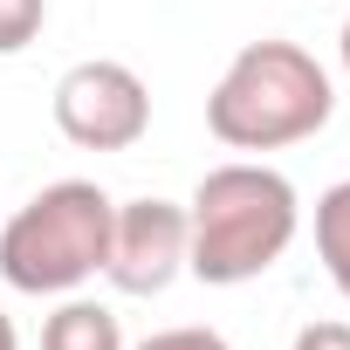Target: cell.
Listing matches in <instances>:
<instances>
[{
  "mask_svg": "<svg viewBox=\"0 0 350 350\" xmlns=\"http://www.w3.org/2000/svg\"><path fill=\"white\" fill-rule=\"evenodd\" d=\"M302 227V200L261 158H227L186 200V275L206 288H241L261 282Z\"/></svg>",
  "mask_w": 350,
  "mask_h": 350,
  "instance_id": "obj_1",
  "label": "cell"
},
{
  "mask_svg": "<svg viewBox=\"0 0 350 350\" xmlns=\"http://www.w3.org/2000/svg\"><path fill=\"white\" fill-rule=\"evenodd\" d=\"M316 261L336 282V295L350 302V179H336L316 200Z\"/></svg>",
  "mask_w": 350,
  "mask_h": 350,
  "instance_id": "obj_7",
  "label": "cell"
},
{
  "mask_svg": "<svg viewBox=\"0 0 350 350\" xmlns=\"http://www.w3.org/2000/svg\"><path fill=\"white\" fill-rule=\"evenodd\" d=\"M0 350H21V329H14V316L0 309Z\"/></svg>",
  "mask_w": 350,
  "mask_h": 350,
  "instance_id": "obj_11",
  "label": "cell"
},
{
  "mask_svg": "<svg viewBox=\"0 0 350 350\" xmlns=\"http://www.w3.org/2000/svg\"><path fill=\"white\" fill-rule=\"evenodd\" d=\"M117 200L96 179H55L0 227V282L14 295H76L103 275Z\"/></svg>",
  "mask_w": 350,
  "mask_h": 350,
  "instance_id": "obj_3",
  "label": "cell"
},
{
  "mask_svg": "<svg viewBox=\"0 0 350 350\" xmlns=\"http://www.w3.org/2000/svg\"><path fill=\"white\" fill-rule=\"evenodd\" d=\"M186 275V206L179 200H117L103 282L117 295H165Z\"/></svg>",
  "mask_w": 350,
  "mask_h": 350,
  "instance_id": "obj_5",
  "label": "cell"
},
{
  "mask_svg": "<svg viewBox=\"0 0 350 350\" xmlns=\"http://www.w3.org/2000/svg\"><path fill=\"white\" fill-rule=\"evenodd\" d=\"M336 49H343V69H350V21H343V42H336Z\"/></svg>",
  "mask_w": 350,
  "mask_h": 350,
  "instance_id": "obj_12",
  "label": "cell"
},
{
  "mask_svg": "<svg viewBox=\"0 0 350 350\" xmlns=\"http://www.w3.org/2000/svg\"><path fill=\"white\" fill-rule=\"evenodd\" d=\"M49 110H55V131L76 151H131L151 131V90H144V76L131 62H110V55H90V62L62 69Z\"/></svg>",
  "mask_w": 350,
  "mask_h": 350,
  "instance_id": "obj_4",
  "label": "cell"
},
{
  "mask_svg": "<svg viewBox=\"0 0 350 350\" xmlns=\"http://www.w3.org/2000/svg\"><path fill=\"white\" fill-rule=\"evenodd\" d=\"M49 21V0H0V55H21Z\"/></svg>",
  "mask_w": 350,
  "mask_h": 350,
  "instance_id": "obj_8",
  "label": "cell"
},
{
  "mask_svg": "<svg viewBox=\"0 0 350 350\" xmlns=\"http://www.w3.org/2000/svg\"><path fill=\"white\" fill-rule=\"evenodd\" d=\"M329 117H336L329 69L302 42H282V35L247 42L206 90V131L227 151H288L316 137Z\"/></svg>",
  "mask_w": 350,
  "mask_h": 350,
  "instance_id": "obj_2",
  "label": "cell"
},
{
  "mask_svg": "<svg viewBox=\"0 0 350 350\" xmlns=\"http://www.w3.org/2000/svg\"><path fill=\"white\" fill-rule=\"evenodd\" d=\"M124 350H234V343L206 323H179V329H151L144 343H124Z\"/></svg>",
  "mask_w": 350,
  "mask_h": 350,
  "instance_id": "obj_9",
  "label": "cell"
},
{
  "mask_svg": "<svg viewBox=\"0 0 350 350\" xmlns=\"http://www.w3.org/2000/svg\"><path fill=\"white\" fill-rule=\"evenodd\" d=\"M42 350H124V323H117V309L110 302H96V295H62L55 302V316L42 323Z\"/></svg>",
  "mask_w": 350,
  "mask_h": 350,
  "instance_id": "obj_6",
  "label": "cell"
},
{
  "mask_svg": "<svg viewBox=\"0 0 350 350\" xmlns=\"http://www.w3.org/2000/svg\"><path fill=\"white\" fill-rule=\"evenodd\" d=\"M295 350H350V323H302Z\"/></svg>",
  "mask_w": 350,
  "mask_h": 350,
  "instance_id": "obj_10",
  "label": "cell"
}]
</instances>
